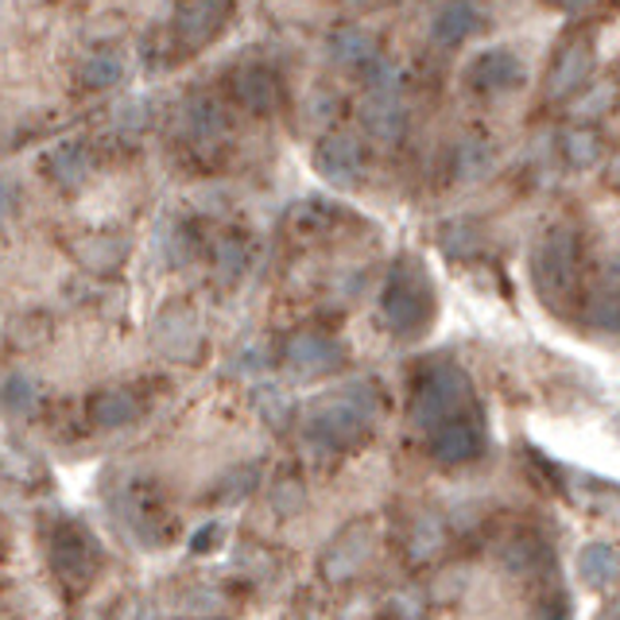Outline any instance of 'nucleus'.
<instances>
[{
	"instance_id": "393cba45",
	"label": "nucleus",
	"mask_w": 620,
	"mask_h": 620,
	"mask_svg": "<svg viewBox=\"0 0 620 620\" xmlns=\"http://www.w3.org/2000/svg\"><path fill=\"white\" fill-rule=\"evenodd\" d=\"M489 167H492V152L481 140H465V144L454 147V175L462 182H477Z\"/></svg>"
},
{
	"instance_id": "aec40b11",
	"label": "nucleus",
	"mask_w": 620,
	"mask_h": 620,
	"mask_svg": "<svg viewBox=\"0 0 620 620\" xmlns=\"http://www.w3.org/2000/svg\"><path fill=\"white\" fill-rule=\"evenodd\" d=\"M47 175L58 187H82L86 175H90V155L82 144H63L47 155Z\"/></svg>"
},
{
	"instance_id": "7ed1b4c3",
	"label": "nucleus",
	"mask_w": 620,
	"mask_h": 620,
	"mask_svg": "<svg viewBox=\"0 0 620 620\" xmlns=\"http://www.w3.org/2000/svg\"><path fill=\"white\" fill-rule=\"evenodd\" d=\"M474 403V384L457 365H431L416 384V396H411V416L419 427L434 431L446 419L462 416Z\"/></svg>"
},
{
	"instance_id": "c85d7f7f",
	"label": "nucleus",
	"mask_w": 620,
	"mask_h": 620,
	"mask_svg": "<svg viewBox=\"0 0 620 620\" xmlns=\"http://www.w3.org/2000/svg\"><path fill=\"white\" fill-rule=\"evenodd\" d=\"M256 408H261V416L268 419L276 431H284V427L291 423V400H287L284 392H276V388H261V392H256Z\"/></svg>"
},
{
	"instance_id": "ea45409f",
	"label": "nucleus",
	"mask_w": 620,
	"mask_h": 620,
	"mask_svg": "<svg viewBox=\"0 0 620 620\" xmlns=\"http://www.w3.org/2000/svg\"><path fill=\"white\" fill-rule=\"evenodd\" d=\"M350 4H357V0H350Z\"/></svg>"
},
{
	"instance_id": "58836bf2",
	"label": "nucleus",
	"mask_w": 620,
	"mask_h": 620,
	"mask_svg": "<svg viewBox=\"0 0 620 620\" xmlns=\"http://www.w3.org/2000/svg\"><path fill=\"white\" fill-rule=\"evenodd\" d=\"M198 4H221V0H198Z\"/></svg>"
},
{
	"instance_id": "f257e3e1",
	"label": "nucleus",
	"mask_w": 620,
	"mask_h": 620,
	"mask_svg": "<svg viewBox=\"0 0 620 620\" xmlns=\"http://www.w3.org/2000/svg\"><path fill=\"white\" fill-rule=\"evenodd\" d=\"M380 419V392H376L373 384H350L342 392H330L326 400L314 403L307 419V439L314 446H326V450H345V446H357L373 423Z\"/></svg>"
},
{
	"instance_id": "f3484780",
	"label": "nucleus",
	"mask_w": 620,
	"mask_h": 620,
	"mask_svg": "<svg viewBox=\"0 0 620 620\" xmlns=\"http://www.w3.org/2000/svg\"><path fill=\"white\" fill-rule=\"evenodd\" d=\"M175 32L190 47H202L221 32V4H198V0H182L179 16H175Z\"/></svg>"
},
{
	"instance_id": "9b49d317",
	"label": "nucleus",
	"mask_w": 620,
	"mask_h": 620,
	"mask_svg": "<svg viewBox=\"0 0 620 620\" xmlns=\"http://www.w3.org/2000/svg\"><path fill=\"white\" fill-rule=\"evenodd\" d=\"M523 78V66L520 58L512 55V51H481V55L469 63V70H465V82L474 86L477 93H505V90H516Z\"/></svg>"
},
{
	"instance_id": "e433bc0d",
	"label": "nucleus",
	"mask_w": 620,
	"mask_h": 620,
	"mask_svg": "<svg viewBox=\"0 0 620 620\" xmlns=\"http://www.w3.org/2000/svg\"><path fill=\"white\" fill-rule=\"evenodd\" d=\"M551 4H558V9H582L586 0H551Z\"/></svg>"
},
{
	"instance_id": "7c9ffc66",
	"label": "nucleus",
	"mask_w": 620,
	"mask_h": 620,
	"mask_svg": "<svg viewBox=\"0 0 620 620\" xmlns=\"http://www.w3.org/2000/svg\"><path fill=\"white\" fill-rule=\"evenodd\" d=\"M302 500H307V489H302V481H295V477H284V481L276 485V492H272V508H276L279 516L302 512Z\"/></svg>"
},
{
	"instance_id": "39448f33",
	"label": "nucleus",
	"mask_w": 620,
	"mask_h": 620,
	"mask_svg": "<svg viewBox=\"0 0 620 620\" xmlns=\"http://www.w3.org/2000/svg\"><path fill=\"white\" fill-rule=\"evenodd\" d=\"M535 284L543 299L563 307L578 291V237L571 229H555L535 253Z\"/></svg>"
},
{
	"instance_id": "cd10ccee",
	"label": "nucleus",
	"mask_w": 620,
	"mask_h": 620,
	"mask_svg": "<svg viewBox=\"0 0 620 620\" xmlns=\"http://www.w3.org/2000/svg\"><path fill=\"white\" fill-rule=\"evenodd\" d=\"M0 403L12 416H24V411L35 408V384L27 376H9V380L0 384Z\"/></svg>"
},
{
	"instance_id": "2f4dec72",
	"label": "nucleus",
	"mask_w": 620,
	"mask_h": 620,
	"mask_svg": "<svg viewBox=\"0 0 620 620\" xmlns=\"http://www.w3.org/2000/svg\"><path fill=\"white\" fill-rule=\"evenodd\" d=\"M248 264V253H245V241L237 237H225L218 245V272H225V279H237L241 272H245Z\"/></svg>"
},
{
	"instance_id": "0eeeda50",
	"label": "nucleus",
	"mask_w": 620,
	"mask_h": 620,
	"mask_svg": "<svg viewBox=\"0 0 620 620\" xmlns=\"http://www.w3.org/2000/svg\"><path fill=\"white\" fill-rule=\"evenodd\" d=\"M481 450H485V427L469 411L446 419V423H439L431 431V454L446 465L474 462V457H481Z\"/></svg>"
},
{
	"instance_id": "4be33fe9",
	"label": "nucleus",
	"mask_w": 620,
	"mask_h": 620,
	"mask_svg": "<svg viewBox=\"0 0 620 620\" xmlns=\"http://www.w3.org/2000/svg\"><path fill=\"white\" fill-rule=\"evenodd\" d=\"M605 155V140L597 129H589V124H578V129H566L563 132V159L571 167H594L597 159Z\"/></svg>"
},
{
	"instance_id": "72a5a7b5",
	"label": "nucleus",
	"mask_w": 620,
	"mask_h": 620,
	"mask_svg": "<svg viewBox=\"0 0 620 620\" xmlns=\"http://www.w3.org/2000/svg\"><path fill=\"white\" fill-rule=\"evenodd\" d=\"M20 206V187L12 179H0V218H9Z\"/></svg>"
},
{
	"instance_id": "412c9836",
	"label": "nucleus",
	"mask_w": 620,
	"mask_h": 620,
	"mask_svg": "<svg viewBox=\"0 0 620 620\" xmlns=\"http://www.w3.org/2000/svg\"><path fill=\"white\" fill-rule=\"evenodd\" d=\"M74 256L86 272H98V276H109L124 264V245L117 237H86L74 245Z\"/></svg>"
},
{
	"instance_id": "4468645a",
	"label": "nucleus",
	"mask_w": 620,
	"mask_h": 620,
	"mask_svg": "<svg viewBox=\"0 0 620 620\" xmlns=\"http://www.w3.org/2000/svg\"><path fill=\"white\" fill-rule=\"evenodd\" d=\"M365 558H368V531H365V523H353L350 531H342V535L334 539V547L326 551L322 574H326L330 582H345L361 571Z\"/></svg>"
},
{
	"instance_id": "f8f14e48",
	"label": "nucleus",
	"mask_w": 620,
	"mask_h": 620,
	"mask_svg": "<svg viewBox=\"0 0 620 620\" xmlns=\"http://www.w3.org/2000/svg\"><path fill=\"white\" fill-rule=\"evenodd\" d=\"M361 124L373 140H400L408 129V113L400 106V86H376L361 106Z\"/></svg>"
},
{
	"instance_id": "6ab92c4d",
	"label": "nucleus",
	"mask_w": 620,
	"mask_h": 620,
	"mask_svg": "<svg viewBox=\"0 0 620 620\" xmlns=\"http://www.w3.org/2000/svg\"><path fill=\"white\" fill-rule=\"evenodd\" d=\"M578 578L589 589H609L617 582V551L609 543H589L578 555Z\"/></svg>"
},
{
	"instance_id": "2eb2a0df",
	"label": "nucleus",
	"mask_w": 620,
	"mask_h": 620,
	"mask_svg": "<svg viewBox=\"0 0 620 620\" xmlns=\"http://www.w3.org/2000/svg\"><path fill=\"white\" fill-rule=\"evenodd\" d=\"M233 93H237L241 106L253 109V113H272V109H276V98H279L276 74L261 63L241 66V70L233 74Z\"/></svg>"
},
{
	"instance_id": "423d86ee",
	"label": "nucleus",
	"mask_w": 620,
	"mask_h": 620,
	"mask_svg": "<svg viewBox=\"0 0 620 620\" xmlns=\"http://www.w3.org/2000/svg\"><path fill=\"white\" fill-rule=\"evenodd\" d=\"M284 361L299 376H326L345 365V350L330 334L319 330H299L284 342Z\"/></svg>"
},
{
	"instance_id": "4c0bfd02",
	"label": "nucleus",
	"mask_w": 620,
	"mask_h": 620,
	"mask_svg": "<svg viewBox=\"0 0 620 620\" xmlns=\"http://www.w3.org/2000/svg\"><path fill=\"white\" fill-rule=\"evenodd\" d=\"M597 620H617V609H612V605H609V609H605V612H601V617H597Z\"/></svg>"
},
{
	"instance_id": "a19ab883",
	"label": "nucleus",
	"mask_w": 620,
	"mask_h": 620,
	"mask_svg": "<svg viewBox=\"0 0 620 620\" xmlns=\"http://www.w3.org/2000/svg\"><path fill=\"white\" fill-rule=\"evenodd\" d=\"M27 4H32V0H27Z\"/></svg>"
},
{
	"instance_id": "c9c22d12",
	"label": "nucleus",
	"mask_w": 620,
	"mask_h": 620,
	"mask_svg": "<svg viewBox=\"0 0 620 620\" xmlns=\"http://www.w3.org/2000/svg\"><path fill=\"white\" fill-rule=\"evenodd\" d=\"M121 620H155V617L144 601H129V605H121Z\"/></svg>"
},
{
	"instance_id": "b1692460",
	"label": "nucleus",
	"mask_w": 620,
	"mask_h": 620,
	"mask_svg": "<svg viewBox=\"0 0 620 620\" xmlns=\"http://www.w3.org/2000/svg\"><path fill=\"white\" fill-rule=\"evenodd\" d=\"M505 558L516 574H539L551 571V547L539 535H516L505 547Z\"/></svg>"
},
{
	"instance_id": "6e6552de",
	"label": "nucleus",
	"mask_w": 620,
	"mask_h": 620,
	"mask_svg": "<svg viewBox=\"0 0 620 620\" xmlns=\"http://www.w3.org/2000/svg\"><path fill=\"white\" fill-rule=\"evenodd\" d=\"M314 167L322 171V179H330L334 187H357L365 179V152L353 136L345 132H330L314 147Z\"/></svg>"
},
{
	"instance_id": "9d476101",
	"label": "nucleus",
	"mask_w": 620,
	"mask_h": 620,
	"mask_svg": "<svg viewBox=\"0 0 620 620\" xmlns=\"http://www.w3.org/2000/svg\"><path fill=\"white\" fill-rule=\"evenodd\" d=\"M589 74H594V47L586 40H574L558 51V58L551 63L547 74V98L566 101L589 82Z\"/></svg>"
},
{
	"instance_id": "c756f323",
	"label": "nucleus",
	"mask_w": 620,
	"mask_h": 620,
	"mask_svg": "<svg viewBox=\"0 0 620 620\" xmlns=\"http://www.w3.org/2000/svg\"><path fill=\"white\" fill-rule=\"evenodd\" d=\"M256 465H241V469H233V474L225 477V481H221V500H229V505H237V500H245L248 492L256 489Z\"/></svg>"
},
{
	"instance_id": "5701e85b",
	"label": "nucleus",
	"mask_w": 620,
	"mask_h": 620,
	"mask_svg": "<svg viewBox=\"0 0 620 620\" xmlns=\"http://www.w3.org/2000/svg\"><path fill=\"white\" fill-rule=\"evenodd\" d=\"M90 419H93V427L117 431V427L136 419V400H132L129 392H121V388H113V392H98L90 400Z\"/></svg>"
},
{
	"instance_id": "f03ea898",
	"label": "nucleus",
	"mask_w": 620,
	"mask_h": 620,
	"mask_svg": "<svg viewBox=\"0 0 620 620\" xmlns=\"http://www.w3.org/2000/svg\"><path fill=\"white\" fill-rule=\"evenodd\" d=\"M434 302L439 299H434V287L423 261L403 256L392 268V276H388V284H384L380 295L384 322L392 326L396 337H423L434 322Z\"/></svg>"
},
{
	"instance_id": "ddd939ff",
	"label": "nucleus",
	"mask_w": 620,
	"mask_h": 620,
	"mask_svg": "<svg viewBox=\"0 0 620 620\" xmlns=\"http://www.w3.org/2000/svg\"><path fill=\"white\" fill-rule=\"evenodd\" d=\"M155 342H159V350H164L167 357H175V361L198 357L202 334H198L195 314H190V310H182V307H171L164 319L155 322Z\"/></svg>"
},
{
	"instance_id": "1a4fd4ad",
	"label": "nucleus",
	"mask_w": 620,
	"mask_h": 620,
	"mask_svg": "<svg viewBox=\"0 0 620 620\" xmlns=\"http://www.w3.org/2000/svg\"><path fill=\"white\" fill-rule=\"evenodd\" d=\"M117 516H121L140 539H147V543H155V539L164 535V497H159L147 481H136L121 492V500H117Z\"/></svg>"
},
{
	"instance_id": "a211bd4d",
	"label": "nucleus",
	"mask_w": 620,
	"mask_h": 620,
	"mask_svg": "<svg viewBox=\"0 0 620 620\" xmlns=\"http://www.w3.org/2000/svg\"><path fill=\"white\" fill-rule=\"evenodd\" d=\"M477 27H481L477 4H469V0H450L446 9L434 16V40H439L442 47H457V43L469 40Z\"/></svg>"
},
{
	"instance_id": "473e14b6",
	"label": "nucleus",
	"mask_w": 620,
	"mask_h": 620,
	"mask_svg": "<svg viewBox=\"0 0 620 620\" xmlns=\"http://www.w3.org/2000/svg\"><path fill=\"white\" fill-rule=\"evenodd\" d=\"M535 620H571V601H566L558 589H551V594L539 597Z\"/></svg>"
},
{
	"instance_id": "dca6fc26",
	"label": "nucleus",
	"mask_w": 620,
	"mask_h": 620,
	"mask_svg": "<svg viewBox=\"0 0 620 620\" xmlns=\"http://www.w3.org/2000/svg\"><path fill=\"white\" fill-rule=\"evenodd\" d=\"M330 58H334V66H342V70H373V66L380 63V47H376L373 35L361 32V27H337V32L330 35Z\"/></svg>"
},
{
	"instance_id": "bb28decb",
	"label": "nucleus",
	"mask_w": 620,
	"mask_h": 620,
	"mask_svg": "<svg viewBox=\"0 0 620 620\" xmlns=\"http://www.w3.org/2000/svg\"><path fill=\"white\" fill-rule=\"evenodd\" d=\"M121 82V63L113 55H90L82 66V86L86 90H109Z\"/></svg>"
},
{
	"instance_id": "20e7f679",
	"label": "nucleus",
	"mask_w": 620,
	"mask_h": 620,
	"mask_svg": "<svg viewBox=\"0 0 620 620\" xmlns=\"http://www.w3.org/2000/svg\"><path fill=\"white\" fill-rule=\"evenodd\" d=\"M51 571L66 594H86L101 574V543L82 523H58L51 535Z\"/></svg>"
},
{
	"instance_id": "f704fd0d",
	"label": "nucleus",
	"mask_w": 620,
	"mask_h": 620,
	"mask_svg": "<svg viewBox=\"0 0 620 620\" xmlns=\"http://www.w3.org/2000/svg\"><path fill=\"white\" fill-rule=\"evenodd\" d=\"M218 539H221V528H218V523H206L202 535L190 539V551H210L213 543H218Z\"/></svg>"
},
{
	"instance_id": "a878e982",
	"label": "nucleus",
	"mask_w": 620,
	"mask_h": 620,
	"mask_svg": "<svg viewBox=\"0 0 620 620\" xmlns=\"http://www.w3.org/2000/svg\"><path fill=\"white\" fill-rule=\"evenodd\" d=\"M221 106L213 98H195L187 101V109H182V124H187L190 136H213V132H221Z\"/></svg>"
}]
</instances>
